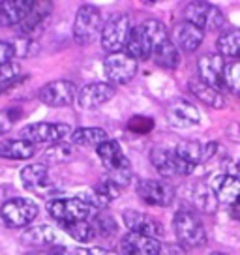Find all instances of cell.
<instances>
[{
  "instance_id": "obj_1",
  "label": "cell",
  "mask_w": 240,
  "mask_h": 255,
  "mask_svg": "<svg viewBox=\"0 0 240 255\" xmlns=\"http://www.w3.org/2000/svg\"><path fill=\"white\" fill-rule=\"evenodd\" d=\"M165 40H169L165 24L158 19H148V21L133 26L126 53L129 56H133L137 62L139 60H148L154 55L156 47L161 45Z\"/></svg>"
},
{
  "instance_id": "obj_2",
  "label": "cell",
  "mask_w": 240,
  "mask_h": 255,
  "mask_svg": "<svg viewBox=\"0 0 240 255\" xmlns=\"http://www.w3.org/2000/svg\"><path fill=\"white\" fill-rule=\"evenodd\" d=\"M173 227L180 246L186 250L203 248L208 242L207 227L203 225L199 216L193 214L192 210H178L173 218Z\"/></svg>"
},
{
  "instance_id": "obj_3",
  "label": "cell",
  "mask_w": 240,
  "mask_h": 255,
  "mask_svg": "<svg viewBox=\"0 0 240 255\" xmlns=\"http://www.w3.org/2000/svg\"><path fill=\"white\" fill-rule=\"evenodd\" d=\"M96 152L98 158L102 159V165L107 169V176L120 184L122 188H126L131 180V167H129V161L122 150V146L117 141L109 139L104 144H100Z\"/></svg>"
},
{
  "instance_id": "obj_4",
  "label": "cell",
  "mask_w": 240,
  "mask_h": 255,
  "mask_svg": "<svg viewBox=\"0 0 240 255\" xmlns=\"http://www.w3.org/2000/svg\"><path fill=\"white\" fill-rule=\"evenodd\" d=\"M133 32V24L128 13H117L109 17L102 30V47L109 53H124L128 47V41Z\"/></svg>"
},
{
  "instance_id": "obj_5",
  "label": "cell",
  "mask_w": 240,
  "mask_h": 255,
  "mask_svg": "<svg viewBox=\"0 0 240 255\" xmlns=\"http://www.w3.org/2000/svg\"><path fill=\"white\" fill-rule=\"evenodd\" d=\"M38 212L40 208L32 199L13 197L0 207V220L9 229H21V227L30 225L38 218Z\"/></svg>"
},
{
  "instance_id": "obj_6",
  "label": "cell",
  "mask_w": 240,
  "mask_h": 255,
  "mask_svg": "<svg viewBox=\"0 0 240 255\" xmlns=\"http://www.w3.org/2000/svg\"><path fill=\"white\" fill-rule=\"evenodd\" d=\"M19 176H21V182L24 188L36 195H40V197H51V195L60 191V186L53 178L47 163H30V165L21 169Z\"/></svg>"
},
{
  "instance_id": "obj_7",
  "label": "cell",
  "mask_w": 240,
  "mask_h": 255,
  "mask_svg": "<svg viewBox=\"0 0 240 255\" xmlns=\"http://www.w3.org/2000/svg\"><path fill=\"white\" fill-rule=\"evenodd\" d=\"M102 30H104V23H102L100 9L92 4L79 6L73 21V40L79 45H88L96 40Z\"/></svg>"
},
{
  "instance_id": "obj_8",
  "label": "cell",
  "mask_w": 240,
  "mask_h": 255,
  "mask_svg": "<svg viewBox=\"0 0 240 255\" xmlns=\"http://www.w3.org/2000/svg\"><path fill=\"white\" fill-rule=\"evenodd\" d=\"M186 21L195 24L203 32L222 30L225 26L224 11L210 2H190L186 6Z\"/></svg>"
},
{
  "instance_id": "obj_9",
  "label": "cell",
  "mask_w": 240,
  "mask_h": 255,
  "mask_svg": "<svg viewBox=\"0 0 240 255\" xmlns=\"http://www.w3.org/2000/svg\"><path fill=\"white\" fill-rule=\"evenodd\" d=\"M72 126L62 122H34L21 129V139L32 144L38 143H53L58 144L64 139L72 137Z\"/></svg>"
},
{
  "instance_id": "obj_10",
  "label": "cell",
  "mask_w": 240,
  "mask_h": 255,
  "mask_svg": "<svg viewBox=\"0 0 240 255\" xmlns=\"http://www.w3.org/2000/svg\"><path fill=\"white\" fill-rule=\"evenodd\" d=\"M47 212L53 216V220L60 223H73V222H83L88 220L96 214L98 210L90 207L88 203L83 199H53L47 203Z\"/></svg>"
},
{
  "instance_id": "obj_11",
  "label": "cell",
  "mask_w": 240,
  "mask_h": 255,
  "mask_svg": "<svg viewBox=\"0 0 240 255\" xmlns=\"http://www.w3.org/2000/svg\"><path fill=\"white\" fill-rule=\"evenodd\" d=\"M150 163L165 178H171V176H188L195 171V165L184 161L175 150H167V148H152L150 150Z\"/></svg>"
},
{
  "instance_id": "obj_12",
  "label": "cell",
  "mask_w": 240,
  "mask_h": 255,
  "mask_svg": "<svg viewBox=\"0 0 240 255\" xmlns=\"http://www.w3.org/2000/svg\"><path fill=\"white\" fill-rule=\"evenodd\" d=\"M137 62L133 56H129L126 51L124 53H115L107 55L104 60V73L113 85H126L135 77Z\"/></svg>"
},
{
  "instance_id": "obj_13",
  "label": "cell",
  "mask_w": 240,
  "mask_h": 255,
  "mask_svg": "<svg viewBox=\"0 0 240 255\" xmlns=\"http://www.w3.org/2000/svg\"><path fill=\"white\" fill-rule=\"evenodd\" d=\"M139 199L150 207H169L175 201V188L163 180L143 178L135 186Z\"/></svg>"
},
{
  "instance_id": "obj_14",
  "label": "cell",
  "mask_w": 240,
  "mask_h": 255,
  "mask_svg": "<svg viewBox=\"0 0 240 255\" xmlns=\"http://www.w3.org/2000/svg\"><path fill=\"white\" fill-rule=\"evenodd\" d=\"M122 220L124 225L129 229V233L135 235H143V237H150V239L160 240L165 235V227L158 222L154 216L139 212V210H124L122 212Z\"/></svg>"
},
{
  "instance_id": "obj_15",
  "label": "cell",
  "mask_w": 240,
  "mask_h": 255,
  "mask_svg": "<svg viewBox=\"0 0 240 255\" xmlns=\"http://www.w3.org/2000/svg\"><path fill=\"white\" fill-rule=\"evenodd\" d=\"M38 98L49 107H68L75 102V85L66 79L51 81L40 88Z\"/></svg>"
},
{
  "instance_id": "obj_16",
  "label": "cell",
  "mask_w": 240,
  "mask_h": 255,
  "mask_svg": "<svg viewBox=\"0 0 240 255\" xmlns=\"http://www.w3.org/2000/svg\"><path fill=\"white\" fill-rule=\"evenodd\" d=\"M197 70H199V81H203L208 87L220 88L225 85V62L224 56L218 53H207L197 60Z\"/></svg>"
},
{
  "instance_id": "obj_17",
  "label": "cell",
  "mask_w": 240,
  "mask_h": 255,
  "mask_svg": "<svg viewBox=\"0 0 240 255\" xmlns=\"http://www.w3.org/2000/svg\"><path fill=\"white\" fill-rule=\"evenodd\" d=\"M120 255H163L165 254V244H161L158 239L143 237L129 233L126 237H122L119 244Z\"/></svg>"
},
{
  "instance_id": "obj_18",
  "label": "cell",
  "mask_w": 240,
  "mask_h": 255,
  "mask_svg": "<svg viewBox=\"0 0 240 255\" xmlns=\"http://www.w3.org/2000/svg\"><path fill=\"white\" fill-rule=\"evenodd\" d=\"M117 94V90L113 85H107V83H88L79 90L77 94V107L79 109H98L105 105L107 102H111Z\"/></svg>"
},
{
  "instance_id": "obj_19",
  "label": "cell",
  "mask_w": 240,
  "mask_h": 255,
  "mask_svg": "<svg viewBox=\"0 0 240 255\" xmlns=\"http://www.w3.org/2000/svg\"><path fill=\"white\" fill-rule=\"evenodd\" d=\"M169 124H173L175 128H193L201 122V113L199 109L182 98H176L165 109Z\"/></svg>"
},
{
  "instance_id": "obj_20",
  "label": "cell",
  "mask_w": 240,
  "mask_h": 255,
  "mask_svg": "<svg viewBox=\"0 0 240 255\" xmlns=\"http://www.w3.org/2000/svg\"><path fill=\"white\" fill-rule=\"evenodd\" d=\"M220 144L218 143H199V141H182V143L176 144L175 152L180 158L192 163V165H201V163H207L208 159H212L216 156Z\"/></svg>"
},
{
  "instance_id": "obj_21",
  "label": "cell",
  "mask_w": 240,
  "mask_h": 255,
  "mask_svg": "<svg viewBox=\"0 0 240 255\" xmlns=\"http://www.w3.org/2000/svg\"><path fill=\"white\" fill-rule=\"evenodd\" d=\"M208 186L216 193L220 205L224 207H231L237 201H240V180L235 176L222 173V175H214L210 178Z\"/></svg>"
},
{
  "instance_id": "obj_22",
  "label": "cell",
  "mask_w": 240,
  "mask_h": 255,
  "mask_svg": "<svg viewBox=\"0 0 240 255\" xmlns=\"http://www.w3.org/2000/svg\"><path fill=\"white\" fill-rule=\"evenodd\" d=\"M34 0H2L0 2V28L21 24L34 8Z\"/></svg>"
},
{
  "instance_id": "obj_23",
  "label": "cell",
  "mask_w": 240,
  "mask_h": 255,
  "mask_svg": "<svg viewBox=\"0 0 240 255\" xmlns=\"http://www.w3.org/2000/svg\"><path fill=\"white\" fill-rule=\"evenodd\" d=\"M173 38H175L176 47H180L186 53H193V51L199 49V45L205 40V32L197 28L195 24L184 21V23L176 24L175 32H173Z\"/></svg>"
},
{
  "instance_id": "obj_24",
  "label": "cell",
  "mask_w": 240,
  "mask_h": 255,
  "mask_svg": "<svg viewBox=\"0 0 240 255\" xmlns=\"http://www.w3.org/2000/svg\"><path fill=\"white\" fill-rule=\"evenodd\" d=\"M53 9H55V4H53V2H47V0L36 2L32 11L28 13V17L19 24V32L23 34L24 38H26V36H34V34L43 26V23L49 19V15L53 13Z\"/></svg>"
},
{
  "instance_id": "obj_25",
  "label": "cell",
  "mask_w": 240,
  "mask_h": 255,
  "mask_svg": "<svg viewBox=\"0 0 240 255\" xmlns=\"http://www.w3.org/2000/svg\"><path fill=\"white\" fill-rule=\"evenodd\" d=\"M36 154V144L24 139H8L0 141V158L2 159H30Z\"/></svg>"
},
{
  "instance_id": "obj_26",
  "label": "cell",
  "mask_w": 240,
  "mask_h": 255,
  "mask_svg": "<svg viewBox=\"0 0 240 255\" xmlns=\"http://www.w3.org/2000/svg\"><path fill=\"white\" fill-rule=\"evenodd\" d=\"M188 88L197 100H201L203 104H207L208 107L212 109H224L225 107V98L224 94L216 90V88L208 87L203 81H190L188 83Z\"/></svg>"
},
{
  "instance_id": "obj_27",
  "label": "cell",
  "mask_w": 240,
  "mask_h": 255,
  "mask_svg": "<svg viewBox=\"0 0 240 255\" xmlns=\"http://www.w3.org/2000/svg\"><path fill=\"white\" fill-rule=\"evenodd\" d=\"M24 244L34 248H41V246H55L56 242V233L53 227L49 225H34L30 229H26L21 237Z\"/></svg>"
},
{
  "instance_id": "obj_28",
  "label": "cell",
  "mask_w": 240,
  "mask_h": 255,
  "mask_svg": "<svg viewBox=\"0 0 240 255\" xmlns=\"http://www.w3.org/2000/svg\"><path fill=\"white\" fill-rule=\"evenodd\" d=\"M152 58H154V62H156V66H160V68H163V70H175L176 66L180 64V53H178V47H176L175 41L171 40V38L156 47Z\"/></svg>"
},
{
  "instance_id": "obj_29",
  "label": "cell",
  "mask_w": 240,
  "mask_h": 255,
  "mask_svg": "<svg viewBox=\"0 0 240 255\" xmlns=\"http://www.w3.org/2000/svg\"><path fill=\"white\" fill-rule=\"evenodd\" d=\"M192 201L193 205L205 214H214L220 207L216 193L212 191L210 186H205V184H195V190L192 191Z\"/></svg>"
},
{
  "instance_id": "obj_30",
  "label": "cell",
  "mask_w": 240,
  "mask_h": 255,
  "mask_svg": "<svg viewBox=\"0 0 240 255\" xmlns=\"http://www.w3.org/2000/svg\"><path fill=\"white\" fill-rule=\"evenodd\" d=\"M73 144H79V146H100L105 141H109L107 131L102 128H77L73 129L72 133Z\"/></svg>"
},
{
  "instance_id": "obj_31",
  "label": "cell",
  "mask_w": 240,
  "mask_h": 255,
  "mask_svg": "<svg viewBox=\"0 0 240 255\" xmlns=\"http://www.w3.org/2000/svg\"><path fill=\"white\" fill-rule=\"evenodd\" d=\"M216 47L220 55L240 60V28H227L225 32H222V36L216 41Z\"/></svg>"
},
{
  "instance_id": "obj_32",
  "label": "cell",
  "mask_w": 240,
  "mask_h": 255,
  "mask_svg": "<svg viewBox=\"0 0 240 255\" xmlns=\"http://www.w3.org/2000/svg\"><path fill=\"white\" fill-rule=\"evenodd\" d=\"M62 229H64L75 242H81V244L92 242V240L98 237L94 225H92V222H88V220L73 222V223H62Z\"/></svg>"
},
{
  "instance_id": "obj_33",
  "label": "cell",
  "mask_w": 240,
  "mask_h": 255,
  "mask_svg": "<svg viewBox=\"0 0 240 255\" xmlns=\"http://www.w3.org/2000/svg\"><path fill=\"white\" fill-rule=\"evenodd\" d=\"M23 79V70L17 62H8L0 66V94H4L9 87Z\"/></svg>"
},
{
  "instance_id": "obj_34",
  "label": "cell",
  "mask_w": 240,
  "mask_h": 255,
  "mask_svg": "<svg viewBox=\"0 0 240 255\" xmlns=\"http://www.w3.org/2000/svg\"><path fill=\"white\" fill-rule=\"evenodd\" d=\"M92 225L96 229L98 237H111L113 233H117V222L113 220L111 216L102 214V212H96L92 216Z\"/></svg>"
},
{
  "instance_id": "obj_35",
  "label": "cell",
  "mask_w": 240,
  "mask_h": 255,
  "mask_svg": "<svg viewBox=\"0 0 240 255\" xmlns=\"http://www.w3.org/2000/svg\"><path fill=\"white\" fill-rule=\"evenodd\" d=\"M225 85L233 94L240 98V60L225 66Z\"/></svg>"
},
{
  "instance_id": "obj_36",
  "label": "cell",
  "mask_w": 240,
  "mask_h": 255,
  "mask_svg": "<svg viewBox=\"0 0 240 255\" xmlns=\"http://www.w3.org/2000/svg\"><path fill=\"white\" fill-rule=\"evenodd\" d=\"M72 146H68V144H53L47 152H45V156L43 158L47 159V161H53V163H60V161H68V158H72Z\"/></svg>"
},
{
  "instance_id": "obj_37",
  "label": "cell",
  "mask_w": 240,
  "mask_h": 255,
  "mask_svg": "<svg viewBox=\"0 0 240 255\" xmlns=\"http://www.w3.org/2000/svg\"><path fill=\"white\" fill-rule=\"evenodd\" d=\"M154 128V120L148 119V117H141V115H135L133 119L128 120V129L133 131V133H139V135H144L148 133Z\"/></svg>"
},
{
  "instance_id": "obj_38",
  "label": "cell",
  "mask_w": 240,
  "mask_h": 255,
  "mask_svg": "<svg viewBox=\"0 0 240 255\" xmlns=\"http://www.w3.org/2000/svg\"><path fill=\"white\" fill-rule=\"evenodd\" d=\"M11 43H13V49H15V56H23V58L32 56L40 49V45L32 38H21V40L11 41Z\"/></svg>"
},
{
  "instance_id": "obj_39",
  "label": "cell",
  "mask_w": 240,
  "mask_h": 255,
  "mask_svg": "<svg viewBox=\"0 0 240 255\" xmlns=\"http://www.w3.org/2000/svg\"><path fill=\"white\" fill-rule=\"evenodd\" d=\"M15 56V49L11 41H0V66L11 62V58Z\"/></svg>"
},
{
  "instance_id": "obj_40",
  "label": "cell",
  "mask_w": 240,
  "mask_h": 255,
  "mask_svg": "<svg viewBox=\"0 0 240 255\" xmlns=\"http://www.w3.org/2000/svg\"><path fill=\"white\" fill-rule=\"evenodd\" d=\"M15 119L11 115V111H0V135H4V133H8L11 126L15 124Z\"/></svg>"
},
{
  "instance_id": "obj_41",
  "label": "cell",
  "mask_w": 240,
  "mask_h": 255,
  "mask_svg": "<svg viewBox=\"0 0 240 255\" xmlns=\"http://www.w3.org/2000/svg\"><path fill=\"white\" fill-rule=\"evenodd\" d=\"M225 173L240 180V159H233V161H229V165H227V171H225Z\"/></svg>"
},
{
  "instance_id": "obj_42",
  "label": "cell",
  "mask_w": 240,
  "mask_h": 255,
  "mask_svg": "<svg viewBox=\"0 0 240 255\" xmlns=\"http://www.w3.org/2000/svg\"><path fill=\"white\" fill-rule=\"evenodd\" d=\"M229 216H231L233 220L240 222V201H237L235 205H231V207H229Z\"/></svg>"
},
{
  "instance_id": "obj_43",
  "label": "cell",
  "mask_w": 240,
  "mask_h": 255,
  "mask_svg": "<svg viewBox=\"0 0 240 255\" xmlns=\"http://www.w3.org/2000/svg\"><path fill=\"white\" fill-rule=\"evenodd\" d=\"M70 255H94V250H87V248H73V250H70Z\"/></svg>"
},
{
  "instance_id": "obj_44",
  "label": "cell",
  "mask_w": 240,
  "mask_h": 255,
  "mask_svg": "<svg viewBox=\"0 0 240 255\" xmlns=\"http://www.w3.org/2000/svg\"><path fill=\"white\" fill-rule=\"evenodd\" d=\"M92 250H94V255H120L111 252V250H105V248H92Z\"/></svg>"
},
{
  "instance_id": "obj_45",
  "label": "cell",
  "mask_w": 240,
  "mask_h": 255,
  "mask_svg": "<svg viewBox=\"0 0 240 255\" xmlns=\"http://www.w3.org/2000/svg\"><path fill=\"white\" fill-rule=\"evenodd\" d=\"M210 255H227V254H220V252H216V254H210Z\"/></svg>"
}]
</instances>
